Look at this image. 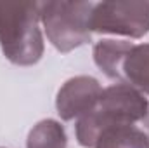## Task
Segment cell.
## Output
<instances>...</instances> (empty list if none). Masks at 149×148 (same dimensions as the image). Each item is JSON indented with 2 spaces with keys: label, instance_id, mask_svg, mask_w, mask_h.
Returning <instances> with one entry per match:
<instances>
[{
  "label": "cell",
  "instance_id": "1",
  "mask_svg": "<svg viewBox=\"0 0 149 148\" xmlns=\"http://www.w3.org/2000/svg\"><path fill=\"white\" fill-rule=\"evenodd\" d=\"M149 101L128 84H114L102 89L97 105L76 120V140L81 147L94 148L97 136L113 125H135L146 120Z\"/></svg>",
  "mask_w": 149,
  "mask_h": 148
},
{
  "label": "cell",
  "instance_id": "2",
  "mask_svg": "<svg viewBox=\"0 0 149 148\" xmlns=\"http://www.w3.org/2000/svg\"><path fill=\"white\" fill-rule=\"evenodd\" d=\"M40 2H0V47L3 56L19 66H30L43 54L38 28Z\"/></svg>",
  "mask_w": 149,
  "mask_h": 148
},
{
  "label": "cell",
  "instance_id": "3",
  "mask_svg": "<svg viewBox=\"0 0 149 148\" xmlns=\"http://www.w3.org/2000/svg\"><path fill=\"white\" fill-rule=\"evenodd\" d=\"M94 2H40V21L47 38L59 52L90 42L88 18Z\"/></svg>",
  "mask_w": 149,
  "mask_h": 148
},
{
  "label": "cell",
  "instance_id": "4",
  "mask_svg": "<svg viewBox=\"0 0 149 148\" xmlns=\"http://www.w3.org/2000/svg\"><path fill=\"white\" fill-rule=\"evenodd\" d=\"M88 30L142 38L149 33V2H97L88 18Z\"/></svg>",
  "mask_w": 149,
  "mask_h": 148
},
{
  "label": "cell",
  "instance_id": "5",
  "mask_svg": "<svg viewBox=\"0 0 149 148\" xmlns=\"http://www.w3.org/2000/svg\"><path fill=\"white\" fill-rule=\"evenodd\" d=\"M101 92L102 87L99 80L94 77L78 75L70 78L59 89L56 98V108L59 117L63 120H73L83 117L97 105Z\"/></svg>",
  "mask_w": 149,
  "mask_h": 148
},
{
  "label": "cell",
  "instance_id": "6",
  "mask_svg": "<svg viewBox=\"0 0 149 148\" xmlns=\"http://www.w3.org/2000/svg\"><path fill=\"white\" fill-rule=\"evenodd\" d=\"M118 82L149 96V44H132L121 65Z\"/></svg>",
  "mask_w": 149,
  "mask_h": 148
},
{
  "label": "cell",
  "instance_id": "7",
  "mask_svg": "<svg viewBox=\"0 0 149 148\" xmlns=\"http://www.w3.org/2000/svg\"><path fill=\"white\" fill-rule=\"evenodd\" d=\"M94 148H149V136L137 125H113L97 136Z\"/></svg>",
  "mask_w": 149,
  "mask_h": 148
},
{
  "label": "cell",
  "instance_id": "8",
  "mask_svg": "<svg viewBox=\"0 0 149 148\" xmlns=\"http://www.w3.org/2000/svg\"><path fill=\"white\" fill-rule=\"evenodd\" d=\"M130 45H132V42H128V40H113V38L101 40L94 45V61L104 72L106 77L118 80L120 65H121L127 51L130 49Z\"/></svg>",
  "mask_w": 149,
  "mask_h": 148
},
{
  "label": "cell",
  "instance_id": "9",
  "mask_svg": "<svg viewBox=\"0 0 149 148\" xmlns=\"http://www.w3.org/2000/svg\"><path fill=\"white\" fill-rule=\"evenodd\" d=\"M68 136L61 122L54 118L40 120L28 134L26 148H66Z\"/></svg>",
  "mask_w": 149,
  "mask_h": 148
}]
</instances>
